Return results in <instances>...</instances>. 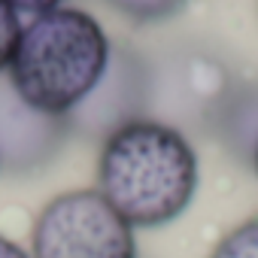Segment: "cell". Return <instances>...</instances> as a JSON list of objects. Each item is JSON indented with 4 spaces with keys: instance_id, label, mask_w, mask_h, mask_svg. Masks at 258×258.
<instances>
[{
    "instance_id": "11",
    "label": "cell",
    "mask_w": 258,
    "mask_h": 258,
    "mask_svg": "<svg viewBox=\"0 0 258 258\" xmlns=\"http://www.w3.org/2000/svg\"><path fill=\"white\" fill-rule=\"evenodd\" d=\"M252 161H255V173H258V140H255V149H252Z\"/></svg>"
},
{
    "instance_id": "8",
    "label": "cell",
    "mask_w": 258,
    "mask_h": 258,
    "mask_svg": "<svg viewBox=\"0 0 258 258\" xmlns=\"http://www.w3.org/2000/svg\"><path fill=\"white\" fill-rule=\"evenodd\" d=\"M19 37H22V19L19 13L0 0V70H7L10 61H13V52L19 46Z\"/></svg>"
},
{
    "instance_id": "1",
    "label": "cell",
    "mask_w": 258,
    "mask_h": 258,
    "mask_svg": "<svg viewBox=\"0 0 258 258\" xmlns=\"http://www.w3.org/2000/svg\"><path fill=\"white\" fill-rule=\"evenodd\" d=\"M97 191L131 228L179 219L198 191V152L173 124L134 118L103 140Z\"/></svg>"
},
{
    "instance_id": "7",
    "label": "cell",
    "mask_w": 258,
    "mask_h": 258,
    "mask_svg": "<svg viewBox=\"0 0 258 258\" xmlns=\"http://www.w3.org/2000/svg\"><path fill=\"white\" fill-rule=\"evenodd\" d=\"M210 258H258V216L246 219L234 231H228Z\"/></svg>"
},
{
    "instance_id": "3",
    "label": "cell",
    "mask_w": 258,
    "mask_h": 258,
    "mask_svg": "<svg viewBox=\"0 0 258 258\" xmlns=\"http://www.w3.org/2000/svg\"><path fill=\"white\" fill-rule=\"evenodd\" d=\"M31 258H137V240L97 188H76L40 210Z\"/></svg>"
},
{
    "instance_id": "10",
    "label": "cell",
    "mask_w": 258,
    "mask_h": 258,
    "mask_svg": "<svg viewBox=\"0 0 258 258\" xmlns=\"http://www.w3.org/2000/svg\"><path fill=\"white\" fill-rule=\"evenodd\" d=\"M0 258H31V252H25L16 240H10L7 234H0Z\"/></svg>"
},
{
    "instance_id": "6",
    "label": "cell",
    "mask_w": 258,
    "mask_h": 258,
    "mask_svg": "<svg viewBox=\"0 0 258 258\" xmlns=\"http://www.w3.org/2000/svg\"><path fill=\"white\" fill-rule=\"evenodd\" d=\"M112 10H118L121 16H127L131 22L140 25H152V22H164L170 16H176L185 0H106Z\"/></svg>"
},
{
    "instance_id": "4",
    "label": "cell",
    "mask_w": 258,
    "mask_h": 258,
    "mask_svg": "<svg viewBox=\"0 0 258 258\" xmlns=\"http://www.w3.org/2000/svg\"><path fill=\"white\" fill-rule=\"evenodd\" d=\"M152 103V73L149 67L131 52L118 49L109 52V64L91 94L67 115L70 127L85 134H112L121 124L143 118L146 106Z\"/></svg>"
},
{
    "instance_id": "9",
    "label": "cell",
    "mask_w": 258,
    "mask_h": 258,
    "mask_svg": "<svg viewBox=\"0 0 258 258\" xmlns=\"http://www.w3.org/2000/svg\"><path fill=\"white\" fill-rule=\"evenodd\" d=\"M7 4L22 16V13H31V16H43L49 10H58L61 0H7Z\"/></svg>"
},
{
    "instance_id": "5",
    "label": "cell",
    "mask_w": 258,
    "mask_h": 258,
    "mask_svg": "<svg viewBox=\"0 0 258 258\" xmlns=\"http://www.w3.org/2000/svg\"><path fill=\"white\" fill-rule=\"evenodd\" d=\"M73 131L70 118L34 109L10 79H0V170L7 173H37L64 146Z\"/></svg>"
},
{
    "instance_id": "2",
    "label": "cell",
    "mask_w": 258,
    "mask_h": 258,
    "mask_svg": "<svg viewBox=\"0 0 258 258\" xmlns=\"http://www.w3.org/2000/svg\"><path fill=\"white\" fill-rule=\"evenodd\" d=\"M109 52L97 19L58 7L22 25L7 79L34 109L67 118L100 82Z\"/></svg>"
}]
</instances>
